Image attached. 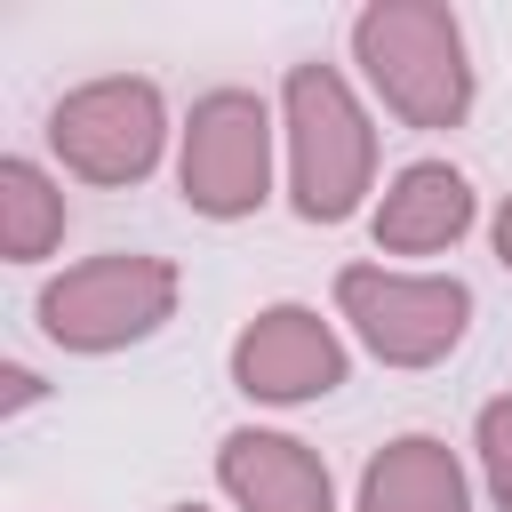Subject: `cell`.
I'll use <instances>...</instances> for the list:
<instances>
[{"mask_svg": "<svg viewBox=\"0 0 512 512\" xmlns=\"http://www.w3.org/2000/svg\"><path fill=\"white\" fill-rule=\"evenodd\" d=\"M352 56L368 88L408 128H456L472 112V48L448 0H376L352 16Z\"/></svg>", "mask_w": 512, "mask_h": 512, "instance_id": "cell-1", "label": "cell"}, {"mask_svg": "<svg viewBox=\"0 0 512 512\" xmlns=\"http://www.w3.org/2000/svg\"><path fill=\"white\" fill-rule=\"evenodd\" d=\"M280 120H288V192L304 224H344L376 176V128L360 96L344 88L336 64H288L280 80Z\"/></svg>", "mask_w": 512, "mask_h": 512, "instance_id": "cell-2", "label": "cell"}, {"mask_svg": "<svg viewBox=\"0 0 512 512\" xmlns=\"http://www.w3.org/2000/svg\"><path fill=\"white\" fill-rule=\"evenodd\" d=\"M32 312H40L48 344H64V352L144 344L176 312V264L168 256H136V248H112V256H88V264L56 272Z\"/></svg>", "mask_w": 512, "mask_h": 512, "instance_id": "cell-3", "label": "cell"}, {"mask_svg": "<svg viewBox=\"0 0 512 512\" xmlns=\"http://www.w3.org/2000/svg\"><path fill=\"white\" fill-rule=\"evenodd\" d=\"M336 312L384 368H432L464 344L472 328V288L456 272H384V264H344L336 272Z\"/></svg>", "mask_w": 512, "mask_h": 512, "instance_id": "cell-4", "label": "cell"}, {"mask_svg": "<svg viewBox=\"0 0 512 512\" xmlns=\"http://www.w3.org/2000/svg\"><path fill=\"white\" fill-rule=\"evenodd\" d=\"M160 136H168V104L136 72L80 80L48 112V144L80 184H144L152 160H160Z\"/></svg>", "mask_w": 512, "mask_h": 512, "instance_id": "cell-5", "label": "cell"}, {"mask_svg": "<svg viewBox=\"0 0 512 512\" xmlns=\"http://www.w3.org/2000/svg\"><path fill=\"white\" fill-rule=\"evenodd\" d=\"M184 208L192 216H256L272 192V112L256 88H208L184 120V160H176Z\"/></svg>", "mask_w": 512, "mask_h": 512, "instance_id": "cell-6", "label": "cell"}, {"mask_svg": "<svg viewBox=\"0 0 512 512\" xmlns=\"http://www.w3.org/2000/svg\"><path fill=\"white\" fill-rule=\"evenodd\" d=\"M232 384L248 400H272V408L320 400V392L344 384V344L312 304H264L232 336Z\"/></svg>", "mask_w": 512, "mask_h": 512, "instance_id": "cell-7", "label": "cell"}, {"mask_svg": "<svg viewBox=\"0 0 512 512\" xmlns=\"http://www.w3.org/2000/svg\"><path fill=\"white\" fill-rule=\"evenodd\" d=\"M216 480L240 512H336V488H328V464L288 440V432H224L216 448Z\"/></svg>", "mask_w": 512, "mask_h": 512, "instance_id": "cell-8", "label": "cell"}, {"mask_svg": "<svg viewBox=\"0 0 512 512\" xmlns=\"http://www.w3.org/2000/svg\"><path fill=\"white\" fill-rule=\"evenodd\" d=\"M464 232H472V184H464V168L408 160L384 184V208H376V248L384 256H432V248H456Z\"/></svg>", "mask_w": 512, "mask_h": 512, "instance_id": "cell-9", "label": "cell"}, {"mask_svg": "<svg viewBox=\"0 0 512 512\" xmlns=\"http://www.w3.org/2000/svg\"><path fill=\"white\" fill-rule=\"evenodd\" d=\"M360 512H472V488H464L456 448L432 440V432H400L392 448L368 456Z\"/></svg>", "mask_w": 512, "mask_h": 512, "instance_id": "cell-10", "label": "cell"}, {"mask_svg": "<svg viewBox=\"0 0 512 512\" xmlns=\"http://www.w3.org/2000/svg\"><path fill=\"white\" fill-rule=\"evenodd\" d=\"M64 240V192L32 160H0V256L32 264Z\"/></svg>", "mask_w": 512, "mask_h": 512, "instance_id": "cell-11", "label": "cell"}, {"mask_svg": "<svg viewBox=\"0 0 512 512\" xmlns=\"http://www.w3.org/2000/svg\"><path fill=\"white\" fill-rule=\"evenodd\" d=\"M480 472H488V496L512 512V400L480 408Z\"/></svg>", "mask_w": 512, "mask_h": 512, "instance_id": "cell-12", "label": "cell"}, {"mask_svg": "<svg viewBox=\"0 0 512 512\" xmlns=\"http://www.w3.org/2000/svg\"><path fill=\"white\" fill-rule=\"evenodd\" d=\"M0 384H8V392H0V416H16V408H32V400L48 392V384H40V376H32L24 360H8V368H0Z\"/></svg>", "mask_w": 512, "mask_h": 512, "instance_id": "cell-13", "label": "cell"}, {"mask_svg": "<svg viewBox=\"0 0 512 512\" xmlns=\"http://www.w3.org/2000/svg\"><path fill=\"white\" fill-rule=\"evenodd\" d=\"M496 256H504V264H512V200H504V208H496Z\"/></svg>", "mask_w": 512, "mask_h": 512, "instance_id": "cell-14", "label": "cell"}, {"mask_svg": "<svg viewBox=\"0 0 512 512\" xmlns=\"http://www.w3.org/2000/svg\"><path fill=\"white\" fill-rule=\"evenodd\" d=\"M176 512H200V504H176Z\"/></svg>", "mask_w": 512, "mask_h": 512, "instance_id": "cell-15", "label": "cell"}]
</instances>
